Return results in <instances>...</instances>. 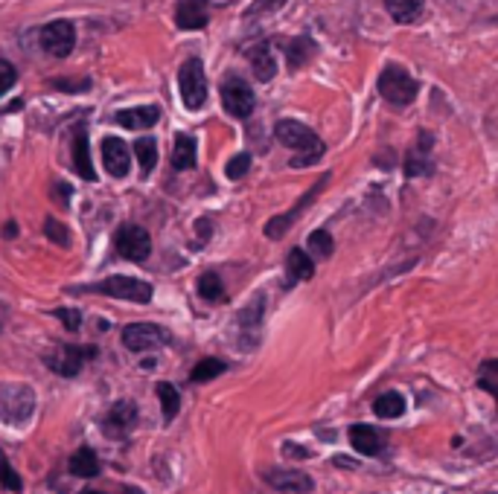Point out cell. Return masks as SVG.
<instances>
[{"mask_svg":"<svg viewBox=\"0 0 498 494\" xmlns=\"http://www.w3.org/2000/svg\"><path fill=\"white\" fill-rule=\"evenodd\" d=\"M498 364L495 361H484L481 364V372H478V387H484L490 396H498Z\"/></svg>","mask_w":498,"mask_h":494,"instance_id":"cell-31","label":"cell"},{"mask_svg":"<svg viewBox=\"0 0 498 494\" xmlns=\"http://www.w3.org/2000/svg\"><path fill=\"white\" fill-rule=\"evenodd\" d=\"M79 494H102V491H97V489H85V491H79Z\"/></svg>","mask_w":498,"mask_h":494,"instance_id":"cell-43","label":"cell"},{"mask_svg":"<svg viewBox=\"0 0 498 494\" xmlns=\"http://www.w3.org/2000/svg\"><path fill=\"white\" fill-rule=\"evenodd\" d=\"M15 82H18V73H15V67L9 62L0 58V96H4Z\"/></svg>","mask_w":498,"mask_h":494,"instance_id":"cell-38","label":"cell"},{"mask_svg":"<svg viewBox=\"0 0 498 494\" xmlns=\"http://www.w3.org/2000/svg\"><path fill=\"white\" fill-rule=\"evenodd\" d=\"M73 291H94V294H108L117 299H131V303H149L152 299V286L137 277H108L97 282V286H85V288H73Z\"/></svg>","mask_w":498,"mask_h":494,"instance_id":"cell-3","label":"cell"},{"mask_svg":"<svg viewBox=\"0 0 498 494\" xmlns=\"http://www.w3.org/2000/svg\"><path fill=\"white\" fill-rule=\"evenodd\" d=\"M91 358H97L94 347H70V343H65V347H56L53 352L44 355V364H47L56 376L73 378V376H79L82 367L91 361Z\"/></svg>","mask_w":498,"mask_h":494,"instance_id":"cell-6","label":"cell"},{"mask_svg":"<svg viewBox=\"0 0 498 494\" xmlns=\"http://www.w3.org/2000/svg\"><path fill=\"white\" fill-rule=\"evenodd\" d=\"M277 134V143H283L286 148H295V152H300L295 160H291V166L300 169L306 166V163H312L318 160L320 155H324V143H320V137L312 131V128H306L303 123H295V119H280L274 128Z\"/></svg>","mask_w":498,"mask_h":494,"instance_id":"cell-1","label":"cell"},{"mask_svg":"<svg viewBox=\"0 0 498 494\" xmlns=\"http://www.w3.org/2000/svg\"><path fill=\"white\" fill-rule=\"evenodd\" d=\"M36 413V390L26 384H9L0 390V422L21 428Z\"/></svg>","mask_w":498,"mask_h":494,"instance_id":"cell-2","label":"cell"},{"mask_svg":"<svg viewBox=\"0 0 498 494\" xmlns=\"http://www.w3.org/2000/svg\"><path fill=\"white\" fill-rule=\"evenodd\" d=\"M158 398H160V408H164V418L167 422H172V418L178 416V410H181V393L175 390L172 384L160 381L158 384Z\"/></svg>","mask_w":498,"mask_h":494,"instance_id":"cell-27","label":"cell"},{"mask_svg":"<svg viewBox=\"0 0 498 494\" xmlns=\"http://www.w3.org/2000/svg\"><path fill=\"white\" fill-rule=\"evenodd\" d=\"M248 166H251V155L242 152V155H237V157H233V160L228 163L225 175L230 177V181H239V177H245V175H248Z\"/></svg>","mask_w":498,"mask_h":494,"instance_id":"cell-35","label":"cell"},{"mask_svg":"<svg viewBox=\"0 0 498 494\" xmlns=\"http://www.w3.org/2000/svg\"><path fill=\"white\" fill-rule=\"evenodd\" d=\"M76 44V29L70 21H53L41 29V47L56 58H67Z\"/></svg>","mask_w":498,"mask_h":494,"instance_id":"cell-12","label":"cell"},{"mask_svg":"<svg viewBox=\"0 0 498 494\" xmlns=\"http://www.w3.org/2000/svg\"><path fill=\"white\" fill-rule=\"evenodd\" d=\"M283 451L286 454H295V459H306V457H310V451H306V448H300V445H295V442H286Z\"/></svg>","mask_w":498,"mask_h":494,"instance_id":"cell-40","label":"cell"},{"mask_svg":"<svg viewBox=\"0 0 498 494\" xmlns=\"http://www.w3.org/2000/svg\"><path fill=\"white\" fill-rule=\"evenodd\" d=\"M283 4H289V0H257V4L248 6V18H257V15H271L277 9H283Z\"/></svg>","mask_w":498,"mask_h":494,"instance_id":"cell-36","label":"cell"},{"mask_svg":"<svg viewBox=\"0 0 498 494\" xmlns=\"http://www.w3.org/2000/svg\"><path fill=\"white\" fill-rule=\"evenodd\" d=\"M222 102H225V111L230 116H237V119L251 116L254 114V105H257L254 91L242 79H228L222 85Z\"/></svg>","mask_w":498,"mask_h":494,"instance_id":"cell-14","label":"cell"},{"mask_svg":"<svg viewBox=\"0 0 498 494\" xmlns=\"http://www.w3.org/2000/svg\"><path fill=\"white\" fill-rule=\"evenodd\" d=\"M73 169H76V175L85 177V181H97L91 152H87V134H85V128H79L76 137H73Z\"/></svg>","mask_w":498,"mask_h":494,"instance_id":"cell-20","label":"cell"},{"mask_svg":"<svg viewBox=\"0 0 498 494\" xmlns=\"http://www.w3.org/2000/svg\"><path fill=\"white\" fill-rule=\"evenodd\" d=\"M102 163H106L108 175L114 177H126L128 175V166H131V152L123 140L117 137H108L102 140Z\"/></svg>","mask_w":498,"mask_h":494,"instance_id":"cell-16","label":"cell"},{"mask_svg":"<svg viewBox=\"0 0 498 494\" xmlns=\"http://www.w3.org/2000/svg\"><path fill=\"white\" fill-rule=\"evenodd\" d=\"M379 94L388 105H397V108H405L412 105L417 96V79L408 70L400 67H388L382 76H379Z\"/></svg>","mask_w":498,"mask_h":494,"instance_id":"cell-5","label":"cell"},{"mask_svg":"<svg viewBox=\"0 0 498 494\" xmlns=\"http://www.w3.org/2000/svg\"><path fill=\"white\" fill-rule=\"evenodd\" d=\"M422 172H429L426 169V163H422L420 157H412L405 163V175H422Z\"/></svg>","mask_w":498,"mask_h":494,"instance_id":"cell-39","label":"cell"},{"mask_svg":"<svg viewBox=\"0 0 498 494\" xmlns=\"http://www.w3.org/2000/svg\"><path fill=\"white\" fill-rule=\"evenodd\" d=\"M262 311H266V297L257 294L251 303H248L239 318H237V338H239V349L254 352L262 340Z\"/></svg>","mask_w":498,"mask_h":494,"instance_id":"cell-7","label":"cell"},{"mask_svg":"<svg viewBox=\"0 0 498 494\" xmlns=\"http://www.w3.org/2000/svg\"><path fill=\"white\" fill-rule=\"evenodd\" d=\"M422 4L426 0H385V6L391 12V18L397 24H412L422 15Z\"/></svg>","mask_w":498,"mask_h":494,"instance_id":"cell-23","label":"cell"},{"mask_svg":"<svg viewBox=\"0 0 498 494\" xmlns=\"http://www.w3.org/2000/svg\"><path fill=\"white\" fill-rule=\"evenodd\" d=\"M310 250H312V257L318 259H327L330 253H332V236L327 230H315L310 236Z\"/></svg>","mask_w":498,"mask_h":494,"instance_id":"cell-32","label":"cell"},{"mask_svg":"<svg viewBox=\"0 0 498 494\" xmlns=\"http://www.w3.org/2000/svg\"><path fill=\"white\" fill-rule=\"evenodd\" d=\"M286 277H289L286 286H295V282L312 279L315 277V262H312L310 253L300 250V247L291 250L289 257H286Z\"/></svg>","mask_w":498,"mask_h":494,"instance_id":"cell-19","label":"cell"},{"mask_svg":"<svg viewBox=\"0 0 498 494\" xmlns=\"http://www.w3.org/2000/svg\"><path fill=\"white\" fill-rule=\"evenodd\" d=\"M137 422V404L131 398H120L111 404V410L102 416V430L108 439H123Z\"/></svg>","mask_w":498,"mask_h":494,"instance_id":"cell-10","label":"cell"},{"mask_svg":"<svg viewBox=\"0 0 498 494\" xmlns=\"http://www.w3.org/2000/svg\"><path fill=\"white\" fill-rule=\"evenodd\" d=\"M160 119V111L155 105H140V108H126L117 114V123H120L126 131H140V128H152Z\"/></svg>","mask_w":498,"mask_h":494,"instance_id":"cell-18","label":"cell"},{"mask_svg":"<svg viewBox=\"0 0 498 494\" xmlns=\"http://www.w3.org/2000/svg\"><path fill=\"white\" fill-rule=\"evenodd\" d=\"M169 343V335L155 323H131L123 328V347L128 352H152Z\"/></svg>","mask_w":498,"mask_h":494,"instance_id":"cell-9","label":"cell"},{"mask_svg":"<svg viewBox=\"0 0 498 494\" xmlns=\"http://www.w3.org/2000/svg\"><path fill=\"white\" fill-rule=\"evenodd\" d=\"M228 369L225 361H219V358H204V361H198L193 367V372H189V381L193 384H204V381H213L216 376H222V372Z\"/></svg>","mask_w":498,"mask_h":494,"instance_id":"cell-26","label":"cell"},{"mask_svg":"<svg viewBox=\"0 0 498 494\" xmlns=\"http://www.w3.org/2000/svg\"><path fill=\"white\" fill-rule=\"evenodd\" d=\"M251 67L257 73L259 82H271L277 65H274V53H271V44H259V47L251 50Z\"/></svg>","mask_w":498,"mask_h":494,"instance_id":"cell-21","label":"cell"},{"mask_svg":"<svg viewBox=\"0 0 498 494\" xmlns=\"http://www.w3.org/2000/svg\"><path fill=\"white\" fill-rule=\"evenodd\" d=\"M210 21V0H178L175 4V24L178 29H204Z\"/></svg>","mask_w":498,"mask_h":494,"instance_id":"cell-15","label":"cell"},{"mask_svg":"<svg viewBox=\"0 0 498 494\" xmlns=\"http://www.w3.org/2000/svg\"><path fill=\"white\" fill-rule=\"evenodd\" d=\"M114 247L123 259L143 262V259H149V253H152V238L140 224H123L114 236Z\"/></svg>","mask_w":498,"mask_h":494,"instance_id":"cell-8","label":"cell"},{"mask_svg":"<svg viewBox=\"0 0 498 494\" xmlns=\"http://www.w3.org/2000/svg\"><path fill=\"white\" fill-rule=\"evenodd\" d=\"M216 4H222V6H225V4H233V0H216Z\"/></svg>","mask_w":498,"mask_h":494,"instance_id":"cell-44","label":"cell"},{"mask_svg":"<svg viewBox=\"0 0 498 494\" xmlns=\"http://www.w3.org/2000/svg\"><path fill=\"white\" fill-rule=\"evenodd\" d=\"M56 318L65 323L67 332H79V326H82V314H79V308H58V311H56Z\"/></svg>","mask_w":498,"mask_h":494,"instance_id":"cell-37","label":"cell"},{"mask_svg":"<svg viewBox=\"0 0 498 494\" xmlns=\"http://www.w3.org/2000/svg\"><path fill=\"white\" fill-rule=\"evenodd\" d=\"M373 413L379 418H400L405 413V398L400 393H382L373 401Z\"/></svg>","mask_w":498,"mask_h":494,"instance_id":"cell-25","label":"cell"},{"mask_svg":"<svg viewBox=\"0 0 498 494\" xmlns=\"http://www.w3.org/2000/svg\"><path fill=\"white\" fill-rule=\"evenodd\" d=\"M87 85L91 82H62V79L56 82V87H67V91H79V87H87Z\"/></svg>","mask_w":498,"mask_h":494,"instance_id":"cell-41","label":"cell"},{"mask_svg":"<svg viewBox=\"0 0 498 494\" xmlns=\"http://www.w3.org/2000/svg\"><path fill=\"white\" fill-rule=\"evenodd\" d=\"M135 155H137V160H140L143 175H149V172L158 166V143H155L152 137L137 140V143H135Z\"/></svg>","mask_w":498,"mask_h":494,"instance_id":"cell-28","label":"cell"},{"mask_svg":"<svg viewBox=\"0 0 498 494\" xmlns=\"http://www.w3.org/2000/svg\"><path fill=\"white\" fill-rule=\"evenodd\" d=\"M198 294L204 297V299H222L225 297V286H222V279H219V274H204L201 279H198Z\"/></svg>","mask_w":498,"mask_h":494,"instance_id":"cell-30","label":"cell"},{"mask_svg":"<svg viewBox=\"0 0 498 494\" xmlns=\"http://www.w3.org/2000/svg\"><path fill=\"white\" fill-rule=\"evenodd\" d=\"M4 233H6V238H12V233H15V224H6Z\"/></svg>","mask_w":498,"mask_h":494,"instance_id":"cell-42","label":"cell"},{"mask_svg":"<svg viewBox=\"0 0 498 494\" xmlns=\"http://www.w3.org/2000/svg\"><path fill=\"white\" fill-rule=\"evenodd\" d=\"M0 483H4V489H9V491H21V489H24L18 471H15V469L9 466V459H6V457H0Z\"/></svg>","mask_w":498,"mask_h":494,"instance_id":"cell-34","label":"cell"},{"mask_svg":"<svg viewBox=\"0 0 498 494\" xmlns=\"http://www.w3.org/2000/svg\"><path fill=\"white\" fill-rule=\"evenodd\" d=\"M44 233H47V238L50 242H56V245H62V247H67L70 245V233H67V227L62 221H56V218H47L44 221Z\"/></svg>","mask_w":498,"mask_h":494,"instance_id":"cell-33","label":"cell"},{"mask_svg":"<svg viewBox=\"0 0 498 494\" xmlns=\"http://www.w3.org/2000/svg\"><path fill=\"white\" fill-rule=\"evenodd\" d=\"M350 442H353V448L361 457H376V454H382L388 439L382 430H376L371 425H353L350 428Z\"/></svg>","mask_w":498,"mask_h":494,"instance_id":"cell-17","label":"cell"},{"mask_svg":"<svg viewBox=\"0 0 498 494\" xmlns=\"http://www.w3.org/2000/svg\"><path fill=\"white\" fill-rule=\"evenodd\" d=\"M178 87H181V99L189 111L204 108V102H208V76H204L201 58H187V62L181 65Z\"/></svg>","mask_w":498,"mask_h":494,"instance_id":"cell-4","label":"cell"},{"mask_svg":"<svg viewBox=\"0 0 498 494\" xmlns=\"http://www.w3.org/2000/svg\"><path fill=\"white\" fill-rule=\"evenodd\" d=\"M312 50H315V44L310 38H295V41L289 44V50H286L289 67H303V62L312 55Z\"/></svg>","mask_w":498,"mask_h":494,"instance_id":"cell-29","label":"cell"},{"mask_svg":"<svg viewBox=\"0 0 498 494\" xmlns=\"http://www.w3.org/2000/svg\"><path fill=\"white\" fill-rule=\"evenodd\" d=\"M327 184H330V175H320V177H318V184H315L310 192H306V196H303L295 207H291L286 216H274V218L266 224V236H269V238H280V236L291 227V224H295V221L303 216V209L310 207V204L320 196V189H324Z\"/></svg>","mask_w":498,"mask_h":494,"instance_id":"cell-13","label":"cell"},{"mask_svg":"<svg viewBox=\"0 0 498 494\" xmlns=\"http://www.w3.org/2000/svg\"><path fill=\"white\" fill-rule=\"evenodd\" d=\"M70 474H76V477H99V459L97 454L91 451V448H79L76 454L70 457Z\"/></svg>","mask_w":498,"mask_h":494,"instance_id":"cell-24","label":"cell"},{"mask_svg":"<svg viewBox=\"0 0 498 494\" xmlns=\"http://www.w3.org/2000/svg\"><path fill=\"white\" fill-rule=\"evenodd\" d=\"M172 163H175V169H181V172L196 166V140L189 137V134H178V137H175Z\"/></svg>","mask_w":498,"mask_h":494,"instance_id":"cell-22","label":"cell"},{"mask_svg":"<svg viewBox=\"0 0 498 494\" xmlns=\"http://www.w3.org/2000/svg\"><path fill=\"white\" fill-rule=\"evenodd\" d=\"M262 480L274 491H283V494H310L315 489L312 477L298 469H266L262 471Z\"/></svg>","mask_w":498,"mask_h":494,"instance_id":"cell-11","label":"cell"}]
</instances>
